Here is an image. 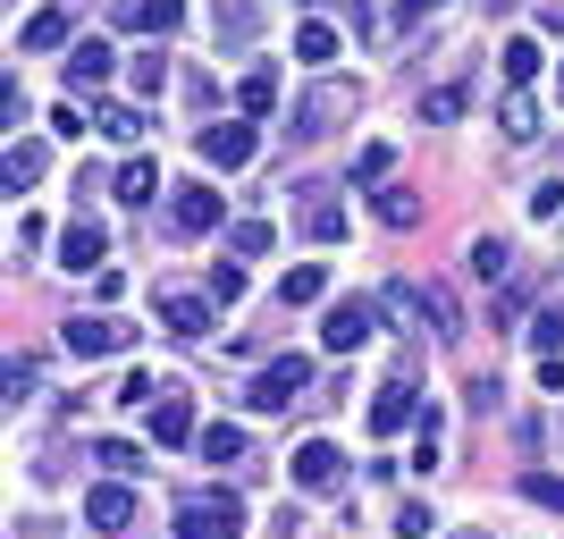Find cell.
Wrapping results in <instances>:
<instances>
[{
  "label": "cell",
  "instance_id": "6da1fadb",
  "mask_svg": "<svg viewBox=\"0 0 564 539\" xmlns=\"http://www.w3.org/2000/svg\"><path fill=\"white\" fill-rule=\"evenodd\" d=\"M354 110H362V85H354V76H321V85L286 110V136H295V143H321V136H337Z\"/></svg>",
  "mask_w": 564,
  "mask_h": 539
},
{
  "label": "cell",
  "instance_id": "7a4b0ae2",
  "mask_svg": "<svg viewBox=\"0 0 564 539\" xmlns=\"http://www.w3.org/2000/svg\"><path fill=\"white\" fill-rule=\"evenodd\" d=\"M177 539H245V497L236 489H194V497H177Z\"/></svg>",
  "mask_w": 564,
  "mask_h": 539
},
{
  "label": "cell",
  "instance_id": "3957f363",
  "mask_svg": "<svg viewBox=\"0 0 564 539\" xmlns=\"http://www.w3.org/2000/svg\"><path fill=\"white\" fill-rule=\"evenodd\" d=\"M127 337L135 328L110 321V312H68L59 321V354H76V363H110V354H127Z\"/></svg>",
  "mask_w": 564,
  "mask_h": 539
},
{
  "label": "cell",
  "instance_id": "277c9868",
  "mask_svg": "<svg viewBox=\"0 0 564 539\" xmlns=\"http://www.w3.org/2000/svg\"><path fill=\"white\" fill-rule=\"evenodd\" d=\"M388 312L422 321L430 337H464V312H455V295H447V287H430V279H413V287H388Z\"/></svg>",
  "mask_w": 564,
  "mask_h": 539
},
{
  "label": "cell",
  "instance_id": "5b68a950",
  "mask_svg": "<svg viewBox=\"0 0 564 539\" xmlns=\"http://www.w3.org/2000/svg\"><path fill=\"white\" fill-rule=\"evenodd\" d=\"M194 152H203L212 169H245V161L261 152V127H253V118H203Z\"/></svg>",
  "mask_w": 564,
  "mask_h": 539
},
{
  "label": "cell",
  "instance_id": "8992f818",
  "mask_svg": "<svg viewBox=\"0 0 564 539\" xmlns=\"http://www.w3.org/2000/svg\"><path fill=\"white\" fill-rule=\"evenodd\" d=\"M219 219H228V203H219L212 177H186V186H169V228H177V236H212Z\"/></svg>",
  "mask_w": 564,
  "mask_h": 539
},
{
  "label": "cell",
  "instance_id": "52a82bcc",
  "mask_svg": "<svg viewBox=\"0 0 564 539\" xmlns=\"http://www.w3.org/2000/svg\"><path fill=\"white\" fill-rule=\"evenodd\" d=\"M371 430L397 439V430H422V371H397L388 388L371 397Z\"/></svg>",
  "mask_w": 564,
  "mask_h": 539
},
{
  "label": "cell",
  "instance_id": "ba28073f",
  "mask_svg": "<svg viewBox=\"0 0 564 539\" xmlns=\"http://www.w3.org/2000/svg\"><path fill=\"white\" fill-rule=\"evenodd\" d=\"M286 472H295V489H304V497H337V489H346V455H337L329 439H304Z\"/></svg>",
  "mask_w": 564,
  "mask_h": 539
},
{
  "label": "cell",
  "instance_id": "9c48e42d",
  "mask_svg": "<svg viewBox=\"0 0 564 539\" xmlns=\"http://www.w3.org/2000/svg\"><path fill=\"white\" fill-rule=\"evenodd\" d=\"M371 328H379V304L346 295V304L321 312V346H329V354H354V346H371Z\"/></svg>",
  "mask_w": 564,
  "mask_h": 539
},
{
  "label": "cell",
  "instance_id": "30bf717a",
  "mask_svg": "<svg viewBox=\"0 0 564 539\" xmlns=\"http://www.w3.org/2000/svg\"><path fill=\"white\" fill-rule=\"evenodd\" d=\"M312 388V363L304 354H279V363H261V379H253V405L261 413H286V405Z\"/></svg>",
  "mask_w": 564,
  "mask_h": 539
},
{
  "label": "cell",
  "instance_id": "8fae6325",
  "mask_svg": "<svg viewBox=\"0 0 564 539\" xmlns=\"http://www.w3.org/2000/svg\"><path fill=\"white\" fill-rule=\"evenodd\" d=\"M161 321L186 337V346H212V328H219V304L212 295H186V287H169L161 295Z\"/></svg>",
  "mask_w": 564,
  "mask_h": 539
},
{
  "label": "cell",
  "instance_id": "7c38bea8",
  "mask_svg": "<svg viewBox=\"0 0 564 539\" xmlns=\"http://www.w3.org/2000/svg\"><path fill=\"white\" fill-rule=\"evenodd\" d=\"M85 522H94V531H135V489H127V481H101V489H85Z\"/></svg>",
  "mask_w": 564,
  "mask_h": 539
},
{
  "label": "cell",
  "instance_id": "4fadbf2b",
  "mask_svg": "<svg viewBox=\"0 0 564 539\" xmlns=\"http://www.w3.org/2000/svg\"><path fill=\"white\" fill-rule=\"evenodd\" d=\"M110 68H118L110 43H101V34H76V51H68L59 76H68V94H94V85H110Z\"/></svg>",
  "mask_w": 564,
  "mask_h": 539
},
{
  "label": "cell",
  "instance_id": "5bb4252c",
  "mask_svg": "<svg viewBox=\"0 0 564 539\" xmlns=\"http://www.w3.org/2000/svg\"><path fill=\"white\" fill-rule=\"evenodd\" d=\"M152 439H161V446H194V439H203V422H194V405L177 397V388L152 397Z\"/></svg>",
  "mask_w": 564,
  "mask_h": 539
},
{
  "label": "cell",
  "instance_id": "9a60e30c",
  "mask_svg": "<svg viewBox=\"0 0 564 539\" xmlns=\"http://www.w3.org/2000/svg\"><path fill=\"white\" fill-rule=\"evenodd\" d=\"M101 254H110L101 219H68V228H59V270H101Z\"/></svg>",
  "mask_w": 564,
  "mask_h": 539
},
{
  "label": "cell",
  "instance_id": "2e32d148",
  "mask_svg": "<svg viewBox=\"0 0 564 539\" xmlns=\"http://www.w3.org/2000/svg\"><path fill=\"white\" fill-rule=\"evenodd\" d=\"M295 228H304L312 245H337V236H346V212H337V194H329V186H304V212H295Z\"/></svg>",
  "mask_w": 564,
  "mask_h": 539
},
{
  "label": "cell",
  "instance_id": "e0dca14e",
  "mask_svg": "<svg viewBox=\"0 0 564 539\" xmlns=\"http://www.w3.org/2000/svg\"><path fill=\"white\" fill-rule=\"evenodd\" d=\"M94 136H110V143H143V136H152V118H143V101H101V110H94Z\"/></svg>",
  "mask_w": 564,
  "mask_h": 539
},
{
  "label": "cell",
  "instance_id": "ac0fdd59",
  "mask_svg": "<svg viewBox=\"0 0 564 539\" xmlns=\"http://www.w3.org/2000/svg\"><path fill=\"white\" fill-rule=\"evenodd\" d=\"M337 51H346V34H337L329 18H304V25H295V60H304V68H329Z\"/></svg>",
  "mask_w": 564,
  "mask_h": 539
},
{
  "label": "cell",
  "instance_id": "d6986e66",
  "mask_svg": "<svg viewBox=\"0 0 564 539\" xmlns=\"http://www.w3.org/2000/svg\"><path fill=\"white\" fill-rule=\"evenodd\" d=\"M110 194H118V203H152V194H161V161H152V152H135V161H118Z\"/></svg>",
  "mask_w": 564,
  "mask_h": 539
},
{
  "label": "cell",
  "instance_id": "ffe728a7",
  "mask_svg": "<svg viewBox=\"0 0 564 539\" xmlns=\"http://www.w3.org/2000/svg\"><path fill=\"white\" fill-rule=\"evenodd\" d=\"M127 85H135V101H161V94H169V51L143 43L135 60H127Z\"/></svg>",
  "mask_w": 564,
  "mask_h": 539
},
{
  "label": "cell",
  "instance_id": "44dd1931",
  "mask_svg": "<svg viewBox=\"0 0 564 539\" xmlns=\"http://www.w3.org/2000/svg\"><path fill=\"white\" fill-rule=\"evenodd\" d=\"M177 18H186V0H118V25H135V34H169Z\"/></svg>",
  "mask_w": 564,
  "mask_h": 539
},
{
  "label": "cell",
  "instance_id": "7402d4cb",
  "mask_svg": "<svg viewBox=\"0 0 564 539\" xmlns=\"http://www.w3.org/2000/svg\"><path fill=\"white\" fill-rule=\"evenodd\" d=\"M497 136H506V143H531V136H540V101L522 94V85L497 101Z\"/></svg>",
  "mask_w": 564,
  "mask_h": 539
},
{
  "label": "cell",
  "instance_id": "603a6c76",
  "mask_svg": "<svg viewBox=\"0 0 564 539\" xmlns=\"http://www.w3.org/2000/svg\"><path fill=\"white\" fill-rule=\"evenodd\" d=\"M68 34H76V18H68V9H34L18 43H25V51H59V43H68Z\"/></svg>",
  "mask_w": 564,
  "mask_h": 539
},
{
  "label": "cell",
  "instance_id": "cb8c5ba5",
  "mask_svg": "<svg viewBox=\"0 0 564 539\" xmlns=\"http://www.w3.org/2000/svg\"><path fill=\"white\" fill-rule=\"evenodd\" d=\"M471 279H514V245H506V236H471Z\"/></svg>",
  "mask_w": 564,
  "mask_h": 539
},
{
  "label": "cell",
  "instance_id": "d4e9b609",
  "mask_svg": "<svg viewBox=\"0 0 564 539\" xmlns=\"http://www.w3.org/2000/svg\"><path fill=\"white\" fill-rule=\"evenodd\" d=\"M0 177H9V194H25L34 177H43V143L18 136V143H9V161H0Z\"/></svg>",
  "mask_w": 564,
  "mask_h": 539
},
{
  "label": "cell",
  "instance_id": "484cf974",
  "mask_svg": "<svg viewBox=\"0 0 564 539\" xmlns=\"http://www.w3.org/2000/svg\"><path fill=\"white\" fill-rule=\"evenodd\" d=\"M279 295L286 304H321V295H329V270H321V261H295V270L279 279Z\"/></svg>",
  "mask_w": 564,
  "mask_h": 539
},
{
  "label": "cell",
  "instance_id": "4316f807",
  "mask_svg": "<svg viewBox=\"0 0 564 539\" xmlns=\"http://www.w3.org/2000/svg\"><path fill=\"white\" fill-rule=\"evenodd\" d=\"M261 34V0H219V43H253Z\"/></svg>",
  "mask_w": 564,
  "mask_h": 539
},
{
  "label": "cell",
  "instance_id": "83f0119b",
  "mask_svg": "<svg viewBox=\"0 0 564 539\" xmlns=\"http://www.w3.org/2000/svg\"><path fill=\"white\" fill-rule=\"evenodd\" d=\"M236 110H245V118H270V110H279V76L253 68L245 85H236Z\"/></svg>",
  "mask_w": 564,
  "mask_h": 539
},
{
  "label": "cell",
  "instance_id": "f1b7e54d",
  "mask_svg": "<svg viewBox=\"0 0 564 539\" xmlns=\"http://www.w3.org/2000/svg\"><path fill=\"white\" fill-rule=\"evenodd\" d=\"M203 295H212V304L228 312L236 295H245V254H236V261H212V270H203Z\"/></svg>",
  "mask_w": 564,
  "mask_h": 539
},
{
  "label": "cell",
  "instance_id": "f546056e",
  "mask_svg": "<svg viewBox=\"0 0 564 539\" xmlns=\"http://www.w3.org/2000/svg\"><path fill=\"white\" fill-rule=\"evenodd\" d=\"M194 446H203V464H236V455H245V430H236V422H203Z\"/></svg>",
  "mask_w": 564,
  "mask_h": 539
},
{
  "label": "cell",
  "instance_id": "4dcf8cb0",
  "mask_svg": "<svg viewBox=\"0 0 564 539\" xmlns=\"http://www.w3.org/2000/svg\"><path fill=\"white\" fill-rule=\"evenodd\" d=\"M497 68H506V85H531V76H540V43H531V34H514V43L497 51Z\"/></svg>",
  "mask_w": 564,
  "mask_h": 539
},
{
  "label": "cell",
  "instance_id": "1f68e13d",
  "mask_svg": "<svg viewBox=\"0 0 564 539\" xmlns=\"http://www.w3.org/2000/svg\"><path fill=\"white\" fill-rule=\"evenodd\" d=\"M422 219V194L413 186H379V228H413Z\"/></svg>",
  "mask_w": 564,
  "mask_h": 539
},
{
  "label": "cell",
  "instance_id": "d6a6232c",
  "mask_svg": "<svg viewBox=\"0 0 564 539\" xmlns=\"http://www.w3.org/2000/svg\"><path fill=\"white\" fill-rule=\"evenodd\" d=\"M388 169H397V143H362L354 152V186H388Z\"/></svg>",
  "mask_w": 564,
  "mask_h": 539
},
{
  "label": "cell",
  "instance_id": "836d02e7",
  "mask_svg": "<svg viewBox=\"0 0 564 539\" xmlns=\"http://www.w3.org/2000/svg\"><path fill=\"white\" fill-rule=\"evenodd\" d=\"M531 354H564V304L531 312Z\"/></svg>",
  "mask_w": 564,
  "mask_h": 539
},
{
  "label": "cell",
  "instance_id": "e575fe53",
  "mask_svg": "<svg viewBox=\"0 0 564 539\" xmlns=\"http://www.w3.org/2000/svg\"><path fill=\"white\" fill-rule=\"evenodd\" d=\"M94 464H101V472H118V481H135V472H143V446H127V439H101V446H94Z\"/></svg>",
  "mask_w": 564,
  "mask_h": 539
},
{
  "label": "cell",
  "instance_id": "d590c367",
  "mask_svg": "<svg viewBox=\"0 0 564 539\" xmlns=\"http://www.w3.org/2000/svg\"><path fill=\"white\" fill-rule=\"evenodd\" d=\"M422 118H430V127H455V118H464V85H430V94H422Z\"/></svg>",
  "mask_w": 564,
  "mask_h": 539
},
{
  "label": "cell",
  "instance_id": "8d00e7d4",
  "mask_svg": "<svg viewBox=\"0 0 564 539\" xmlns=\"http://www.w3.org/2000/svg\"><path fill=\"white\" fill-rule=\"evenodd\" d=\"M228 245H236L245 261H253V254H270V245H279V228H270V219H236V228H228Z\"/></svg>",
  "mask_w": 564,
  "mask_h": 539
},
{
  "label": "cell",
  "instance_id": "74e56055",
  "mask_svg": "<svg viewBox=\"0 0 564 539\" xmlns=\"http://www.w3.org/2000/svg\"><path fill=\"white\" fill-rule=\"evenodd\" d=\"M522 497H531L540 515H564V481L556 472H522Z\"/></svg>",
  "mask_w": 564,
  "mask_h": 539
},
{
  "label": "cell",
  "instance_id": "f35d334b",
  "mask_svg": "<svg viewBox=\"0 0 564 539\" xmlns=\"http://www.w3.org/2000/svg\"><path fill=\"white\" fill-rule=\"evenodd\" d=\"M430 531H438V515H430L422 497H404L397 506V539H430Z\"/></svg>",
  "mask_w": 564,
  "mask_h": 539
},
{
  "label": "cell",
  "instance_id": "ab89813d",
  "mask_svg": "<svg viewBox=\"0 0 564 539\" xmlns=\"http://www.w3.org/2000/svg\"><path fill=\"white\" fill-rule=\"evenodd\" d=\"M34 397V363H9V371H0V405H25Z\"/></svg>",
  "mask_w": 564,
  "mask_h": 539
},
{
  "label": "cell",
  "instance_id": "60d3db41",
  "mask_svg": "<svg viewBox=\"0 0 564 539\" xmlns=\"http://www.w3.org/2000/svg\"><path fill=\"white\" fill-rule=\"evenodd\" d=\"M497 397H506V388H497V371H471V388H464L471 413H497Z\"/></svg>",
  "mask_w": 564,
  "mask_h": 539
},
{
  "label": "cell",
  "instance_id": "b9f144b4",
  "mask_svg": "<svg viewBox=\"0 0 564 539\" xmlns=\"http://www.w3.org/2000/svg\"><path fill=\"white\" fill-rule=\"evenodd\" d=\"M531 219H564V186H556V177H540V186H531Z\"/></svg>",
  "mask_w": 564,
  "mask_h": 539
},
{
  "label": "cell",
  "instance_id": "7bdbcfd3",
  "mask_svg": "<svg viewBox=\"0 0 564 539\" xmlns=\"http://www.w3.org/2000/svg\"><path fill=\"white\" fill-rule=\"evenodd\" d=\"M51 127H59V136H85V127H94V110H76V101H59V110H51Z\"/></svg>",
  "mask_w": 564,
  "mask_h": 539
},
{
  "label": "cell",
  "instance_id": "ee69618b",
  "mask_svg": "<svg viewBox=\"0 0 564 539\" xmlns=\"http://www.w3.org/2000/svg\"><path fill=\"white\" fill-rule=\"evenodd\" d=\"M540 388H564V354H540Z\"/></svg>",
  "mask_w": 564,
  "mask_h": 539
},
{
  "label": "cell",
  "instance_id": "f6af8a7d",
  "mask_svg": "<svg viewBox=\"0 0 564 539\" xmlns=\"http://www.w3.org/2000/svg\"><path fill=\"white\" fill-rule=\"evenodd\" d=\"M438 9H447V0H404L397 18H404V25H413V18H438Z\"/></svg>",
  "mask_w": 564,
  "mask_h": 539
},
{
  "label": "cell",
  "instance_id": "bcb514c9",
  "mask_svg": "<svg viewBox=\"0 0 564 539\" xmlns=\"http://www.w3.org/2000/svg\"><path fill=\"white\" fill-rule=\"evenodd\" d=\"M447 539H497V531H480V522H471V531H447Z\"/></svg>",
  "mask_w": 564,
  "mask_h": 539
},
{
  "label": "cell",
  "instance_id": "7dc6e473",
  "mask_svg": "<svg viewBox=\"0 0 564 539\" xmlns=\"http://www.w3.org/2000/svg\"><path fill=\"white\" fill-rule=\"evenodd\" d=\"M480 9H497V18H506V9H514V0H480Z\"/></svg>",
  "mask_w": 564,
  "mask_h": 539
},
{
  "label": "cell",
  "instance_id": "c3c4849f",
  "mask_svg": "<svg viewBox=\"0 0 564 539\" xmlns=\"http://www.w3.org/2000/svg\"><path fill=\"white\" fill-rule=\"evenodd\" d=\"M556 101H564V60H556Z\"/></svg>",
  "mask_w": 564,
  "mask_h": 539
}]
</instances>
